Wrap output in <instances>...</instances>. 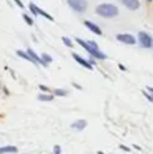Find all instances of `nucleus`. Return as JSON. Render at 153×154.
Returning a JSON list of instances; mask_svg holds the SVG:
<instances>
[{
  "label": "nucleus",
  "instance_id": "nucleus-1",
  "mask_svg": "<svg viewBox=\"0 0 153 154\" xmlns=\"http://www.w3.org/2000/svg\"><path fill=\"white\" fill-rule=\"evenodd\" d=\"M76 42H77L89 56L94 57L95 60H106L107 58V56H106L103 51L99 50V46H98L96 42H94V41H83V39H80V38H76Z\"/></svg>",
  "mask_w": 153,
  "mask_h": 154
},
{
  "label": "nucleus",
  "instance_id": "nucleus-2",
  "mask_svg": "<svg viewBox=\"0 0 153 154\" xmlns=\"http://www.w3.org/2000/svg\"><path fill=\"white\" fill-rule=\"evenodd\" d=\"M95 12H96L99 16H102V18L111 19V18L118 16L119 10H118V7H117L115 4H111V3H102V4L96 5Z\"/></svg>",
  "mask_w": 153,
  "mask_h": 154
},
{
  "label": "nucleus",
  "instance_id": "nucleus-3",
  "mask_svg": "<svg viewBox=\"0 0 153 154\" xmlns=\"http://www.w3.org/2000/svg\"><path fill=\"white\" fill-rule=\"evenodd\" d=\"M68 5H69L73 11H76L77 14L86 12L87 8H88L87 0H68Z\"/></svg>",
  "mask_w": 153,
  "mask_h": 154
},
{
  "label": "nucleus",
  "instance_id": "nucleus-4",
  "mask_svg": "<svg viewBox=\"0 0 153 154\" xmlns=\"http://www.w3.org/2000/svg\"><path fill=\"white\" fill-rule=\"evenodd\" d=\"M138 43H140L141 48L144 49H151L153 46V38L151 37V35L148 34V32L145 31H140L138 32Z\"/></svg>",
  "mask_w": 153,
  "mask_h": 154
},
{
  "label": "nucleus",
  "instance_id": "nucleus-5",
  "mask_svg": "<svg viewBox=\"0 0 153 154\" xmlns=\"http://www.w3.org/2000/svg\"><path fill=\"white\" fill-rule=\"evenodd\" d=\"M115 38H117V41L125 43V45H136V43H137V38H134L132 34H126V32H123V34H117Z\"/></svg>",
  "mask_w": 153,
  "mask_h": 154
},
{
  "label": "nucleus",
  "instance_id": "nucleus-6",
  "mask_svg": "<svg viewBox=\"0 0 153 154\" xmlns=\"http://www.w3.org/2000/svg\"><path fill=\"white\" fill-rule=\"evenodd\" d=\"M72 57H73V60H75L77 64H80L81 66H84L86 69H88V70H94V65L91 64V62L88 61V60H86V58H83V57H80L79 54H76V53H72Z\"/></svg>",
  "mask_w": 153,
  "mask_h": 154
},
{
  "label": "nucleus",
  "instance_id": "nucleus-7",
  "mask_svg": "<svg viewBox=\"0 0 153 154\" xmlns=\"http://www.w3.org/2000/svg\"><path fill=\"white\" fill-rule=\"evenodd\" d=\"M118 2H121L122 4L125 5V7L127 8V10L130 11H137L138 8H140V0H118Z\"/></svg>",
  "mask_w": 153,
  "mask_h": 154
},
{
  "label": "nucleus",
  "instance_id": "nucleus-8",
  "mask_svg": "<svg viewBox=\"0 0 153 154\" xmlns=\"http://www.w3.org/2000/svg\"><path fill=\"white\" fill-rule=\"evenodd\" d=\"M84 26H86L91 32H94V34H96V35H102L103 34L102 29H100L98 24H95L94 22H91V20H84Z\"/></svg>",
  "mask_w": 153,
  "mask_h": 154
},
{
  "label": "nucleus",
  "instance_id": "nucleus-9",
  "mask_svg": "<svg viewBox=\"0 0 153 154\" xmlns=\"http://www.w3.org/2000/svg\"><path fill=\"white\" fill-rule=\"evenodd\" d=\"M27 53L30 54V57H31L33 60H34V62L35 64H39V65H42V66H48L49 64H46L45 61H43L42 58H41V56H38L37 53H35L34 50H33V49H29V50H27Z\"/></svg>",
  "mask_w": 153,
  "mask_h": 154
},
{
  "label": "nucleus",
  "instance_id": "nucleus-10",
  "mask_svg": "<svg viewBox=\"0 0 153 154\" xmlns=\"http://www.w3.org/2000/svg\"><path fill=\"white\" fill-rule=\"evenodd\" d=\"M70 127H72L73 130L81 131V130H84V128L87 127V120H84V119H79V120H76V122H73Z\"/></svg>",
  "mask_w": 153,
  "mask_h": 154
},
{
  "label": "nucleus",
  "instance_id": "nucleus-11",
  "mask_svg": "<svg viewBox=\"0 0 153 154\" xmlns=\"http://www.w3.org/2000/svg\"><path fill=\"white\" fill-rule=\"evenodd\" d=\"M18 149L15 146H2L0 147V154H10V153H16Z\"/></svg>",
  "mask_w": 153,
  "mask_h": 154
},
{
  "label": "nucleus",
  "instance_id": "nucleus-12",
  "mask_svg": "<svg viewBox=\"0 0 153 154\" xmlns=\"http://www.w3.org/2000/svg\"><path fill=\"white\" fill-rule=\"evenodd\" d=\"M16 54H18V56L20 57V58H23V60H27V61H29V62H31V64H35V62H34V60H33L31 57H30V54L27 53V51H22V50H18V51H16Z\"/></svg>",
  "mask_w": 153,
  "mask_h": 154
},
{
  "label": "nucleus",
  "instance_id": "nucleus-13",
  "mask_svg": "<svg viewBox=\"0 0 153 154\" xmlns=\"http://www.w3.org/2000/svg\"><path fill=\"white\" fill-rule=\"evenodd\" d=\"M53 97L54 96L53 95H49V93H39V95H38V100L39 101H52L53 100Z\"/></svg>",
  "mask_w": 153,
  "mask_h": 154
},
{
  "label": "nucleus",
  "instance_id": "nucleus-14",
  "mask_svg": "<svg viewBox=\"0 0 153 154\" xmlns=\"http://www.w3.org/2000/svg\"><path fill=\"white\" fill-rule=\"evenodd\" d=\"M53 95L54 96H61V97H64V96L68 95V91H65V89H54L53 91Z\"/></svg>",
  "mask_w": 153,
  "mask_h": 154
},
{
  "label": "nucleus",
  "instance_id": "nucleus-15",
  "mask_svg": "<svg viewBox=\"0 0 153 154\" xmlns=\"http://www.w3.org/2000/svg\"><path fill=\"white\" fill-rule=\"evenodd\" d=\"M29 8H30V11H31V14L34 16H38V7L35 4H33V3H30L29 4Z\"/></svg>",
  "mask_w": 153,
  "mask_h": 154
},
{
  "label": "nucleus",
  "instance_id": "nucleus-16",
  "mask_svg": "<svg viewBox=\"0 0 153 154\" xmlns=\"http://www.w3.org/2000/svg\"><path fill=\"white\" fill-rule=\"evenodd\" d=\"M41 58H42L43 61L46 62V64H52V62H53V58H52V56H49V54H46V53H43L42 56H41Z\"/></svg>",
  "mask_w": 153,
  "mask_h": 154
},
{
  "label": "nucleus",
  "instance_id": "nucleus-17",
  "mask_svg": "<svg viewBox=\"0 0 153 154\" xmlns=\"http://www.w3.org/2000/svg\"><path fill=\"white\" fill-rule=\"evenodd\" d=\"M62 42H64V45H67L68 48H73V42H72V39H70V38L62 37Z\"/></svg>",
  "mask_w": 153,
  "mask_h": 154
},
{
  "label": "nucleus",
  "instance_id": "nucleus-18",
  "mask_svg": "<svg viewBox=\"0 0 153 154\" xmlns=\"http://www.w3.org/2000/svg\"><path fill=\"white\" fill-rule=\"evenodd\" d=\"M23 19L26 20V23L29 24V26H33V24H34V20H33L29 15H26V14H23Z\"/></svg>",
  "mask_w": 153,
  "mask_h": 154
},
{
  "label": "nucleus",
  "instance_id": "nucleus-19",
  "mask_svg": "<svg viewBox=\"0 0 153 154\" xmlns=\"http://www.w3.org/2000/svg\"><path fill=\"white\" fill-rule=\"evenodd\" d=\"M39 89L42 91V92H49V91H50V88L46 87V85H43V84H41L39 85Z\"/></svg>",
  "mask_w": 153,
  "mask_h": 154
},
{
  "label": "nucleus",
  "instance_id": "nucleus-20",
  "mask_svg": "<svg viewBox=\"0 0 153 154\" xmlns=\"http://www.w3.org/2000/svg\"><path fill=\"white\" fill-rule=\"evenodd\" d=\"M53 153H56V154H60V153H61V146L56 145V146L53 147Z\"/></svg>",
  "mask_w": 153,
  "mask_h": 154
},
{
  "label": "nucleus",
  "instance_id": "nucleus-21",
  "mask_svg": "<svg viewBox=\"0 0 153 154\" xmlns=\"http://www.w3.org/2000/svg\"><path fill=\"white\" fill-rule=\"evenodd\" d=\"M142 93H144V96H145V97L148 99L149 101H152V103H153V96H151V95H149L148 92H142Z\"/></svg>",
  "mask_w": 153,
  "mask_h": 154
},
{
  "label": "nucleus",
  "instance_id": "nucleus-22",
  "mask_svg": "<svg viewBox=\"0 0 153 154\" xmlns=\"http://www.w3.org/2000/svg\"><path fill=\"white\" fill-rule=\"evenodd\" d=\"M14 2H15L16 4H18V7H20V8H23V7H24V5H23V3H22L20 0H14Z\"/></svg>",
  "mask_w": 153,
  "mask_h": 154
},
{
  "label": "nucleus",
  "instance_id": "nucleus-23",
  "mask_svg": "<svg viewBox=\"0 0 153 154\" xmlns=\"http://www.w3.org/2000/svg\"><path fill=\"white\" fill-rule=\"evenodd\" d=\"M119 147H121V149L123 150V152H130V149H129V147H126V146H125V145H121V146H119Z\"/></svg>",
  "mask_w": 153,
  "mask_h": 154
},
{
  "label": "nucleus",
  "instance_id": "nucleus-24",
  "mask_svg": "<svg viewBox=\"0 0 153 154\" xmlns=\"http://www.w3.org/2000/svg\"><path fill=\"white\" fill-rule=\"evenodd\" d=\"M118 66H119V69H121V70H123V72H126V68H125V66H123V65H122V64H119Z\"/></svg>",
  "mask_w": 153,
  "mask_h": 154
},
{
  "label": "nucleus",
  "instance_id": "nucleus-25",
  "mask_svg": "<svg viewBox=\"0 0 153 154\" xmlns=\"http://www.w3.org/2000/svg\"><path fill=\"white\" fill-rule=\"evenodd\" d=\"M73 87H75V88H77V89H81V87H80V85H77V84H76V82H73Z\"/></svg>",
  "mask_w": 153,
  "mask_h": 154
},
{
  "label": "nucleus",
  "instance_id": "nucleus-26",
  "mask_svg": "<svg viewBox=\"0 0 153 154\" xmlns=\"http://www.w3.org/2000/svg\"><path fill=\"white\" fill-rule=\"evenodd\" d=\"M146 89H148V91H149V92H151V93H152V95H153V88H151V87H148V88H146Z\"/></svg>",
  "mask_w": 153,
  "mask_h": 154
},
{
  "label": "nucleus",
  "instance_id": "nucleus-27",
  "mask_svg": "<svg viewBox=\"0 0 153 154\" xmlns=\"http://www.w3.org/2000/svg\"><path fill=\"white\" fill-rule=\"evenodd\" d=\"M98 154H105V153H103V152H98Z\"/></svg>",
  "mask_w": 153,
  "mask_h": 154
},
{
  "label": "nucleus",
  "instance_id": "nucleus-28",
  "mask_svg": "<svg viewBox=\"0 0 153 154\" xmlns=\"http://www.w3.org/2000/svg\"><path fill=\"white\" fill-rule=\"evenodd\" d=\"M146 2H149V3H151V2H152V0H146Z\"/></svg>",
  "mask_w": 153,
  "mask_h": 154
},
{
  "label": "nucleus",
  "instance_id": "nucleus-29",
  "mask_svg": "<svg viewBox=\"0 0 153 154\" xmlns=\"http://www.w3.org/2000/svg\"><path fill=\"white\" fill-rule=\"evenodd\" d=\"M52 154H56V153H52ZM60 154H61V153H60Z\"/></svg>",
  "mask_w": 153,
  "mask_h": 154
}]
</instances>
